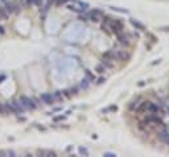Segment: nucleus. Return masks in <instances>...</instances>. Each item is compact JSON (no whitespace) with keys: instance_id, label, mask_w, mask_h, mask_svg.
Segmentation results:
<instances>
[{"instance_id":"11","label":"nucleus","mask_w":169,"mask_h":157,"mask_svg":"<svg viewBox=\"0 0 169 157\" xmlns=\"http://www.w3.org/2000/svg\"><path fill=\"white\" fill-rule=\"evenodd\" d=\"M37 153L40 156H44V157H56L57 156V153L54 151H49V149H40Z\"/></svg>"},{"instance_id":"9","label":"nucleus","mask_w":169,"mask_h":157,"mask_svg":"<svg viewBox=\"0 0 169 157\" xmlns=\"http://www.w3.org/2000/svg\"><path fill=\"white\" fill-rule=\"evenodd\" d=\"M148 106H149V102H148V100L142 102V103H140L138 107H136V112H138V114H142V112L148 111Z\"/></svg>"},{"instance_id":"18","label":"nucleus","mask_w":169,"mask_h":157,"mask_svg":"<svg viewBox=\"0 0 169 157\" xmlns=\"http://www.w3.org/2000/svg\"><path fill=\"white\" fill-rule=\"evenodd\" d=\"M53 96H54V100H62V94L60 91L53 92Z\"/></svg>"},{"instance_id":"30","label":"nucleus","mask_w":169,"mask_h":157,"mask_svg":"<svg viewBox=\"0 0 169 157\" xmlns=\"http://www.w3.org/2000/svg\"><path fill=\"white\" fill-rule=\"evenodd\" d=\"M144 85H145V82H144V81H140V82L138 83V86H139V87H143Z\"/></svg>"},{"instance_id":"4","label":"nucleus","mask_w":169,"mask_h":157,"mask_svg":"<svg viewBox=\"0 0 169 157\" xmlns=\"http://www.w3.org/2000/svg\"><path fill=\"white\" fill-rule=\"evenodd\" d=\"M9 104H11V107H12L13 114H22V112L25 111L24 106L21 104V102H20V100H12Z\"/></svg>"},{"instance_id":"22","label":"nucleus","mask_w":169,"mask_h":157,"mask_svg":"<svg viewBox=\"0 0 169 157\" xmlns=\"http://www.w3.org/2000/svg\"><path fill=\"white\" fill-rule=\"evenodd\" d=\"M87 86H88V81H87V79H82L81 87H83V89H87Z\"/></svg>"},{"instance_id":"14","label":"nucleus","mask_w":169,"mask_h":157,"mask_svg":"<svg viewBox=\"0 0 169 157\" xmlns=\"http://www.w3.org/2000/svg\"><path fill=\"white\" fill-rule=\"evenodd\" d=\"M8 15H9V13L6 11V8L0 7V18H2V20H6V18L8 17Z\"/></svg>"},{"instance_id":"13","label":"nucleus","mask_w":169,"mask_h":157,"mask_svg":"<svg viewBox=\"0 0 169 157\" xmlns=\"http://www.w3.org/2000/svg\"><path fill=\"white\" fill-rule=\"evenodd\" d=\"M114 61L115 59H108V58H103V65L104 67H114Z\"/></svg>"},{"instance_id":"1","label":"nucleus","mask_w":169,"mask_h":157,"mask_svg":"<svg viewBox=\"0 0 169 157\" xmlns=\"http://www.w3.org/2000/svg\"><path fill=\"white\" fill-rule=\"evenodd\" d=\"M87 7H88L87 3H82V1H79V0H73L72 4H70L68 8L70 9V11H73V12L81 13V12H84V11H86Z\"/></svg>"},{"instance_id":"8","label":"nucleus","mask_w":169,"mask_h":157,"mask_svg":"<svg viewBox=\"0 0 169 157\" xmlns=\"http://www.w3.org/2000/svg\"><path fill=\"white\" fill-rule=\"evenodd\" d=\"M118 36V41H119V44H122V45H130V36L128 34H126V33H119V34H116Z\"/></svg>"},{"instance_id":"10","label":"nucleus","mask_w":169,"mask_h":157,"mask_svg":"<svg viewBox=\"0 0 169 157\" xmlns=\"http://www.w3.org/2000/svg\"><path fill=\"white\" fill-rule=\"evenodd\" d=\"M130 22H131V25H132L135 29H139V30H145V25L142 24L140 21L138 20H135V18H130Z\"/></svg>"},{"instance_id":"12","label":"nucleus","mask_w":169,"mask_h":157,"mask_svg":"<svg viewBox=\"0 0 169 157\" xmlns=\"http://www.w3.org/2000/svg\"><path fill=\"white\" fill-rule=\"evenodd\" d=\"M168 137H169V132L166 131V129H162V131L158 133V139H160L161 141H164V143H165V140Z\"/></svg>"},{"instance_id":"34","label":"nucleus","mask_w":169,"mask_h":157,"mask_svg":"<svg viewBox=\"0 0 169 157\" xmlns=\"http://www.w3.org/2000/svg\"><path fill=\"white\" fill-rule=\"evenodd\" d=\"M106 79H103V78H99V81H98V83H103Z\"/></svg>"},{"instance_id":"5","label":"nucleus","mask_w":169,"mask_h":157,"mask_svg":"<svg viewBox=\"0 0 169 157\" xmlns=\"http://www.w3.org/2000/svg\"><path fill=\"white\" fill-rule=\"evenodd\" d=\"M87 16H88V18H90L91 21L98 22L100 18H103V12L100 11V9H94V11H91Z\"/></svg>"},{"instance_id":"20","label":"nucleus","mask_w":169,"mask_h":157,"mask_svg":"<svg viewBox=\"0 0 169 157\" xmlns=\"http://www.w3.org/2000/svg\"><path fill=\"white\" fill-rule=\"evenodd\" d=\"M68 1H69V0H53V3L56 4V5H61V4H65Z\"/></svg>"},{"instance_id":"3","label":"nucleus","mask_w":169,"mask_h":157,"mask_svg":"<svg viewBox=\"0 0 169 157\" xmlns=\"http://www.w3.org/2000/svg\"><path fill=\"white\" fill-rule=\"evenodd\" d=\"M21 102V104L24 106L25 110H34L37 107V104L33 102V99L32 98H28V96H20V99H18Z\"/></svg>"},{"instance_id":"15","label":"nucleus","mask_w":169,"mask_h":157,"mask_svg":"<svg viewBox=\"0 0 169 157\" xmlns=\"http://www.w3.org/2000/svg\"><path fill=\"white\" fill-rule=\"evenodd\" d=\"M9 114H13V111H12L11 104L7 103V104H4V115H9Z\"/></svg>"},{"instance_id":"21","label":"nucleus","mask_w":169,"mask_h":157,"mask_svg":"<svg viewBox=\"0 0 169 157\" xmlns=\"http://www.w3.org/2000/svg\"><path fill=\"white\" fill-rule=\"evenodd\" d=\"M84 74H86V77H87L90 81H94V75L90 73V70H86V71H84Z\"/></svg>"},{"instance_id":"7","label":"nucleus","mask_w":169,"mask_h":157,"mask_svg":"<svg viewBox=\"0 0 169 157\" xmlns=\"http://www.w3.org/2000/svg\"><path fill=\"white\" fill-rule=\"evenodd\" d=\"M40 99L44 102L45 104H53L54 102H56L53 94H50V92H45V94H42V95L40 96Z\"/></svg>"},{"instance_id":"35","label":"nucleus","mask_w":169,"mask_h":157,"mask_svg":"<svg viewBox=\"0 0 169 157\" xmlns=\"http://www.w3.org/2000/svg\"><path fill=\"white\" fill-rule=\"evenodd\" d=\"M26 1H28V3H29V4H32V3H33V1H34V0H26Z\"/></svg>"},{"instance_id":"25","label":"nucleus","mask_w":169,"mask_h":157,"mask_svg":"<svg viewBox=\"0 0 169 157\" xmlns=\"http://www.w3.org/2000/svg\"><path fill=\"white\" fill-rule=\"evenodd\" d=\"M103 156H106V157H115L116 155H115V153H111V152H106Z\"/></svg>"},{"instance_id":"27","label":"nucleus","mask_w":169,"mask_h":157,"mask_svg":"<svg viewBox=\"0 0 169 157\" xmlns=\"http://www.w3.org/2000/svg\"><path fill=\"white\" fill-rule=\"evenodd\" d=\"M107 111H118V107H116V106H110Z\"/></svg>"},{"instance_id":"26","label":"nucleus","mask_w":169,"mask_h":157,"mask_svg":"<svg viewBox=\"0 0 169 157\" xmlns=\"http://www.w3.org/2000/svg\"><path fill=\"white\" fill-rule=\"evenodd\" d=\"M161 32H169V25L168 26H161V28H158Z\"/></svg>"},{"instance_id":"17","label":"nucleus","mask_w":169,"mask_h":157,"mask_svg":"<svg viewBox=\"0 0 169 157\" xmlns=\"http://www.w3.org/2000/svg\"><path fill=\"white\" fill-rule=\"evenodd\" d=\"M108 8L112 9V11L120 12V13H128V11H127V9H122V8H118V7H108Z\"/></svg>"},{"instance_id":"32","label":"nucleus","mask_w":169,"mask_h":157,"mask_svg":"<svg viewBox=\"0 0 169 157\" xmlns=\"http://www.w3.org/2000/svg\"><path fill=\"white\" fill-rule=\"evenodd\" d=\"M6 156V151H0V157Z\"/></svg>"},{"instance_id":"33","label":"nucleus","mask_w":169,"mask_h":157,"mask_svg":"<svg viewBox=\"0 0 169 157\" xmlns=\"http://www.w3.org/2000/svg\"><path fill=\"white\" fill-rule=\"evenodd\" d=\"M3 33H4V28L0 26V34H3Z\"/></svg>"},{"instance_id":"24","label":"nucleus","mask_w":169,"mask_h":157,"mask_svg":"<svg viewBox=\"0 0 169 157\" xmlns=\"http://www.w3.org/2000/svg\"><path fill=\"white\" fill-rule=\"evenodd\" d=\"M65 119V116H62V115H61V116H56L53 120H54V122H61V120H64Z\"/></svg>"},{"instance_id":"28","label":"nucleus","mask_w":169,"mask_h":157,"mask_svg":"<svg viewBox=\"0 0 169 157\" xmlns=\"http://www.w3.org/2000/svg\"><path fill=\"white\" fill-rule=\"evenodd\" d=\"M0 114L4 115V103H0Z\"/></svg>"},{"instance_id":"31","label":"nucleus","mask_w":169,"mask_h":157,"mask_svg":"<svg viewBox=\"0 0 169 157\" xmlns=\"http://www.w3.org/2000/svg\"><path fill=\"white\" fill-rule=\"evenodd\" d=\"M160 61H161V59H156V61H153V62H152V65H157V63H160Z\"/></svg>"},{"instance_id":"19","label":"nucleus","mask_w":169,"mask_h":157,"mask_svg":"<svg viewBox=\"0 0 169 157\" xmlns=\"http://www.w3.org/2000/svg\"><path fill=\"white\" fill-rule=\"evenodd\" d=\"M79 153L81 155H83V156H88V151L86 149V148H83V147H79Z\"/></svg>"},{"instance_id":"16","label":"nucleus","mask_w":169,"mask_h":157,"mask_svg":"<svg viewBox=\"0 0 169 157\" xmlns=\"http://www.w3.org/2000/svg\"><path fill=\"white\" fill-rule=\"evenodd\" d=\"M95 70L98 71V73H99V74H103V73H104L106 71V67H104V65H98V66H96V69H95Z\"/></svg>"},{"instance_id":"2","label":"nucleus","mask_w":169,"mask_h":157,"mask_svg":"<svg viewBox=\"0 0 169 157\" xmlns=\"http://www.w3.org/2000/svg\"><path fill=\"white\" fill-rule=\"evenodd\" d=\"M108 26H110V29L112 33H115V34H119L123 32V24H122V21L119 20H112L108 22Z\"/></svg>"},{"instance_id":"36","label":"nucleus","mask_w":169,"mask_h":157,"mask_svg":"<svg viewBox=\"0 0 169 157\" xmlns=\"http://www.w3.org/2000/svg\"><path fill=\"white\" fill-rule=\"evenodd\" d=\"M165 143H166V144L169 145V137H168V139H166V140H165Z\"/></svg>"},{"instance_id":"29","label":"nucleus","mask_w":169,"mask_h":157,"mask_svg":"<svg viewBox=\"0 0 169 157\" xmlns=\"http://www.w3.org/2000/svg\"><path fill=\"white\" fill-rule=\"evenodd\" d=\"M33 3H34V4H37V5H41V4H42V0H34Z\"/></svg>"},{"instance_id":"6","label":"nucleus","mask_w":169,"mask_h":157,"mask_svg":"<svg viewBox=\"0 0 169 157\" xmlns=\"http://www.w3.org/2000/svg\"><path fill=\"white\" fill-rule=\"evenodd\" d=\"M112 54H114L115 59H119V61H127L130 58V54L126 53V50H112Z\"/></svg>"},{"instance_id":"23","label":"nucleus","mask_w":169,"mask_h":157,"mask_svg":"<svg viewBox=\"0 0 169 157\" xmlns=\"http://www.w3.org/2000/svg\"><path fill=\"white\" fill-rule=\"evenodd\" d=\"M6 156H11V157H15L16 153L13 151H6Z\"/></svg>"}]
</instances>
